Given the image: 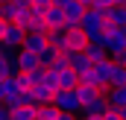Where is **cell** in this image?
Segmentation results:
<instances>
[{"mask_svg": "<svg viewBox=\"0 0 126 120\" xmlns=\"http://www.w3.org/2000/svg\"><path fill=\"white\" fill-rule=\"evenodd\" d=\"M12 120H35V108H30V105L15 108V111H12Z\"/></svg>", "mask_w": 126, "mask_h": 120, "instance_id": "obj_18", "label": "cell"}, {"mask_svg": "<svg viewBox=\"0 0 126 120\" xmlns=\"http://www.w3.org/2000/svg\"><path fill=\"white\" fill-rule=\"evenodd\" d=\"M44 38H47V47H53L56 53H64V50H67V32H64V30L44 32Z\"/></svg>", "mask_w": 126, "mask_h": 120, "instance_id": "obj_13", "label": "cell"}, {"mask_svg": "<svg viewBox=\"0 0 126 120\" xmlns=\"http://www.w3.org/2000/svg\"><path fill=\"white\" fill-rule=\"evenodd\" d=\"M79 3H82V6H91V3H94V0H79Z\"/></svg>", "mask_w": 126, "mask_h": 120, "instance_id": "obj_29", "label": "cell"}, {"mask_svg": "<svg viewBox=\"0 0 126 120\" xmlns=\"http://www.w3.org/2000/svg\"><path fill=\"white\" fill-rule=\"evenodd\" d=\"M0 120H12V111H9L3 103H0Z\"/></svg>", "mask_w": 126, "mask_h": 120, "instance_id": "obj_23", "label": "cell"}, {"mask_svg": "<svg viewBox=\"0 0 126 120\" xmlns=\"http://www.w3.org/2000/svg\"><path fill=\"white\" fill-rule=\"evenodd\" d=\"M24 35H27V32L21 30L18 24H6V32H3L0 44H3V47H9V50H21V44H24Z\"/></svg>", "mask_w": 126, "mask_h": 120, "instance_id": "obj_3", "label": "cell"}, {"mask_svg": "<svg viewBox=\"0 0 126 120\" xmlns=\"http://www.w3.org/2000/svg\"><path fill=\"white\" fill-rule=\"evenodd\" d=\"M70 3H73V0H53V6H56V9H64V6H70Z\"/></svg>", "mask_w": 126, "mask_h": 120, "instance_id": "obj_24", "label": "cell"}, {"mask_svg": "<svg viewBox=\"0 0 126 120\" xmlns=\"http://www.w3.org/2000/svg\"><path fill=\"white\" fill-rule=\"evenodd\" d=\"M21 50H27V53H32V56H41V53L47 50V38H44V32H27Z\"/></svg>", "mask_w": 126, "mask_h": 120, "instance_id": "obj_4", "label": "cell"}, {"mask_svg": "<svg viewBox=\"0 0 126 120\" xmlns=\"http://www.w3.org/2000/svg\"><path fill=\"white\" fill-rule=\"evenodd\" d=\"M44 27H47V32L64 30V12H62V9H56V6H50L47 15H44Z\"/></svg>", "mask_w": 126, "mask_h": 120, "instance_id": "obj_8", "label": "cell"}, {"mask_svg": "<svg viewBox=\"0 0 126 120\" xmlns=\"http://www.w3.org/2000/svg\"><path fill=\"white\" fill-rule=\"evenodd\" d=\"M53 108L56 111H62V114H82V103H79V97H76V88L73 91H56L53 94Z\"/></svg>", "mask_w": 126, "mask_h": 120, "instance_id": "obj_1", "label": "cell"}, {"mask_svg": "<svg viewBox=\"0 0 126 120\" xmlns=\"http://www.w3.org/2000/svg\"><path fill=\"white\" fill-rule=\"evenodd\" d=\"M53 76H56V91H73L79 85V79H76V73L70 70V67H64V70H50Z\"/></svg>", "mask_w": 126, "mask_h": 120, "instance_id": "obj_5", "label": "cell"}, {"mask_svg": "<svg viewBox=\"0 0 126 120\" xmlns=\"http://www.w3.org/2000/svg\"><path fill=\"white\" fill-rule=\"evenodd\" d=\"M15 64H18V73H30L35 67H41V64H38V56H32L27 50H18V53H15Z\"/></svg>", "mask_w": 126, "mask_h": 120, "instance_id": "obj_9", "label": "cell"}, {"mask_svg": "<svg viewBox=\"0 0 126 120\" xmlns=\"http://www.w3.org/2000/svg\"><path fill=\"white\" fill-rule=\"evenodd\" d=\"M3 32H6V21H0V38H3Z\"/></svg>", "mask_w": 126, "mask_h": 120, "instance_id": "obj_26", "label": "cell"}, {"mask_svg": "<svg viewBox=\"0 0 126 120\" xmlns=\"http://www.w3.org/2000/svg\"><path fill=\"white\" fill-rule=\"evenodd\" d=\"M85 56H88V61H91V64H100V61L109 59L106 47H100V44H88V47H85Z\"/></svg>", "mask_w": 126, "mask_h": 120, "instance_id": "obj_14", "label": "cell"}, {"mask_svg": "<svg viewBox=\"0 0 126 120\" xmlns=\"http://www.w3.org/2000/svg\"><path fill=\"white\" fill-rule=\"evenodd\" d=\"M109 111V103H106V91L97 97V100H91V103H85L82 105V114H88V117H103Z\"/></svg>", "mask_w": 126, "mask_h": 120, "instance_id": "obj_11", "label": "cell"}, {"mask_svg": "<svg viewBox=\"0 0 126 120\" xmlns=\"http://www.w3.org/2000/svg\"><path fill=\"white\" fill-rule=\"evenodd\" d=\"M62 56L67 59V67L76 73V79L88 76V73H91V67H94V64L88 61V56H85V53H70V50H67V53H62Z\"/></svg>", "mask_w": 126, "mask_h": 120, "instance_id": "obj_2", "label": "cell"}, {"mask_svg": "<svg viewBox=\"0 0 126 120\" xmlns=\"http://www.w3.org/2000/svg\"><path fill=\"white\" fill-rule=\"evenodd\" d=\"M91 6H94V9H100V12H106L109 6H114V0H94Z\"/></svg>", "mask_w": 126, "mask_h": 120, "instance_id": "obj_21", "label": "cell"}, {"mask_svg": "<svg viewBox=\"0 0 126 120\" xmlns=\"http://www.w3.org/2000/svg\"><path fill=\"white\" fill-rule=\"evenodd\" d=\"M56 120H79V117H76V114H62V111H59V117H56Z\"/></svg>", "mask_w": 126, "mask_h": 120, "instance_id": "obj_25", "label": "cell"}, {"mask_svg": "<svg viewBox=\"0 0 126 120\" xmlns=\"http://www.w3.org/2000/svg\"><path fill=\"white\" fill-rule=\"evenodd\" d=\"M79 120H100V117H88V114H82V117H79Z\"/></svg>", "mask_w": 126, "mask_h": 120, "instance_id": "obj_28", "label": "cell"}, {"mask_svg": "<svg viewBox=\"0 0 126 120\" xmlns=\"http://www.w3.org/2000/svg\"><path fill=\"white\" fill-rule=\"evenodd\" d=\"M100 120H120V111H114V108H109V111H106V114H103Z\"/></svg>", "mask_w": 126, "mask_h": 120, "instance_id": "obj_22", "label": "cell"}, {"mask_svg": "<svg viewBox=\"0 0 126 120\" xmlns=\"http://www.w3.org/2000/svg\"><path fill=\"white\" fill-rule=\"evenodd\" d=\"M50 6H53V0H32V9H30V12L35 15V18H44Z\"/></svg>", "mask_w": 126, "mask_h": 120, "instance_id": "obj_17", "label": "cell"}, {"mask_svg": "<svg viewBox=\"0 0 126 120\" xmlns=\"http://www.w3.org/2000/svg\"><path fill=\"white\" fill-rule=\"evenodd\" d=\"M27 76H30V85L35 88V85H41V82H44V76H47V70H44V67H35V70H30Z\"/></svg>", "mask_w": 126, "mask_h": 120, "instance_id": "obj_19", "label": "cell"}, {"mask_svg": "<svg viewBox=\"0 0 126 120\" xmlns=\"http://www.w3.org/2000/svg\"><path fill=\"white\" fill-rule=\"evenodd\" d=\"M106 103H109V108L123 111L126 108V88H106Z\"/></svg>", "mask_w": 126, "mask_h": 120, "instance_id": "obj_12", "label": "cell"}, {"mask_svg": "<svg viewBox=\"0 0 126 120\" xmlns=\"http://www.w3.org/2000/svg\"><path fill=\"white\" fill-rule=\"evenodd\" d=\"M103 21H106V27H126V9L123 6H109L103 12Z\"/></svg>", "mask_w": 126, "mask_h": 120, "instance_id": "obj_10", "label": "cell"}, {"mask_svg": "<svg viewBox=\"0 0 126 120\" xmlns=\"http://www.w3.org/2000/svg\"><path fill=\"white\" fill-rule=\"evenodd\" d=\"M111 88H126V67L114 64V76H111Z\"/></svg>", "mask_w": 126, "mask_h": 120, "instance_id": "obj_16", "label": "cell"}, {"mask_svg": "<svg viewBox=\"0 0 126 120\" xmlns=\"http://www.w3.org/2000/svg\"><path fill=\"white\" fill-rule=\"evenodd\" d=\"M67 32V50L70 53H85V47H88V38H85V32L82 30H64ZM64 50V53H67Z\"/></svg>", "mask_w": 126, "mask_h": 120, "instance_id": "obj_6", "label": "cell"}, {"mask_svg": "<svg viewBox=\"0 0 126 120\" xmlns=\"http://www.w3.org/2000/svg\"><path fill=\"white\" fill-rule=\"evenodd\" d=\"M114 6H123V9H126V0H114Z\"/></svg>", "mask_w": 126, "mask_h": 120, "instance_id": "obj_27", "label": "cell"}, {"mask_svg": "<svg viewBox=\"0 0 126 120\" xmlns=\"http://www.w3.org/2000/svg\"><path fill=\"white\" fill-rule=\"evenodd\" d=\"M123 67H126V64H123Z\"/></svg>", "mask_w": 126, "mask_h": 120, "instance_id": "obj_30", "label": "cell"}, {"mask_svg": "<svg viewBox=\"0 0 126 120\" xmlns=\"http://www.w3.org/2000/svg\"><path fill=\"white\" fill-rule=\"evenodd\" d=\"M12 3H15L18 12H30V9H32V0H12Z\"/></svg>", "mask_w": 126, "mask_h": 120, "instance_id": "obj_20", "label": "cell"}, {"mask_svg": "<svg viewBox=\"0 0 126 120\" xmlns=\"http://www.w3.org/2000/svg\"><path fill=\"white\" fill-rule=\"evenodd\" d=\"M56 117H59V111L53 108V103H50V105H38V108H35V120H56Z\"/></svg>", "mask_w": 126, "mask_h": 120, "instance_id": "obj_15", "label": "cell"}, {"mask_svg": "<svg viewBox=\"0 0 126 120\" xmlns=\"http://www.w3.org/2000/svg\"><path fill=\"white\" fill-rule=\"evenodd\" d=\"M30 94H32V105L38 108V105H50V103H53V94H56V91L50 88V85H44V82H41V85L30 88Z\"/></svg>", "mask_w": 126, "mask_h": 120, "instance_id": "obj_7", "label": "cell"}]
</instances>
